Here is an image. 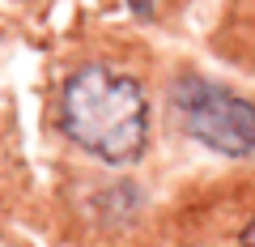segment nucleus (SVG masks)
Returning a JSON list of instances; mask_svg holds the SVG:
<instances>
[{"label": "nucleus", "mask_w": 255, "mask_h": 247, "mask_svg": "<svg viewBox=\"0 0 255 247\" xmlns=\"http://www.w3.org/2000/svg\"><path fill=\"white\" fill-rule=\"evenodd\" d=\"M170 107L183 132L221 158L255 154V102L204 77H183L170 90Z\"/></svg>", "instance_id": "2"}, {"label": "nucleus", "mask_w": 255, "mask_h": 247, "mask_svg": "<svg viewBox=\"0 0 255 247\" xmlns=\"http://www.w3.org/2000/svg\"><path fill=\"white\" fill-rule=\"evenodd\" d=\"M60 132L107 166L140 162L149 145L145 85L111 64H81L60 90Z\"/></svg>", "instance_id": "1"}, {"label": "nucleus", "mask_w": 255, "mask_h": 247, "mask_svg": "<svg viewBox=\"0 0 255 247\" xmlns=\"http://www.w3.org/2000/svg\"><path fill=\"white\" fill-rule=\"evenodd\" d=\"M238 247H255V218L243 226V235H238Z\"/></svg>", "instance_id": "3"}, {"label": "nucleus", "mask_w": 255, "mask_h": 247, "mask_svg": "<svg viewBox=\"0 0 255 247\" xmlns=\"http://www.w3.org/2000/svg\"><path fill=\"white\" fill-rule=\"evenodd\" d=\"M132 9H136V13H149V9H153V0H132Z\"/></svg>", "instance_id": "4"}]
</instances>
